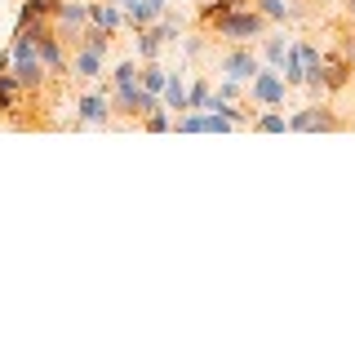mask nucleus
Instances as JSON below:
<instances>
[{"label":"nucleus","instance_id":"obj_1","mask_svg":"<svg viewBox=\"0 0 355 355\" xmlns=\"http://www.w3.org/2000/svg\"><path fill=\"white\" fill-rule=\"evenodd\" d=\"M209 27H214V36L227 40V44H258V40L266 36V27H271V22H266L258 9L244 5V9H227V14H218Z\"/></svg>","mask_w":355,"mask_h":355},{"label":"nucleus","instance_id":"obj_2","mask_svg":"<svg viewBox=\"0 0 355 355\" xmlns=\"http://www.w3.org/2000/svg\"><path fill=\"white\" fill-rule=\"evenodd\" d=\"M9 71H14V80L18 89H40L44 85V62L36 58V40H31V31L27 27H18V36H14V49H9Z\"/></svg>","mask_w":355,"mask_h":355},{"label":"nucleus","instance_id":"obj_3","mask_svg":"<svg viewBox=\"0 0 355 355\" xmlns=\"http://www.w3.org/2000/svg\"><path fill=\"white\" fill-rule=\"evenodd\" d=\"M284 94H288V85H284L280 67H258V71H253V80H249V107L253 111L284 107Z\"/></svg>","mask_w":355,"mask_h":355},{"label":"nucleus","instance_id":"obj_4","mask_svg":"<svg viewBox=\"0 0 355 355\" xmlns=\"http://www.w3.org/2000/svg\"><path fill=\"white\" fill-rule=\"evenodd\" d=\"M258 67L262 62H258V53H253V44H231V49L218 53V71L231 76V80H240V85H249Z\"/></svg>","mask_w":355,"mask_h":355},{"label":"nucleus","instance_id":"obj_5","mask_svg":"<svg viewBox=\"0 0 355 355\" xmlns=\"http://www.w3.org/2000/svg\"><path fill=\"white\" fill-rule=\"evenodd\" d=\"M89 27V0H58V9H53V31L76 44V36Z\"/></svg>","mask_w":355,"mask_h":355},{"label":"nucleus","instance_id":"obj_6","mask_svg":"<svg viewBox=\"0 0 355 355\" xmlns=\"http://www.w3.org/2000/svg\"><path fill=\"white\" fill-rule=\"evenodd\" d=\"M67 71H71V76H80V80H103V76H107V53L89 49V44H71Z\"/></svg>","mask_w":355,"mask_h":355},{"label":"nucleus","instance_id":"obj_7","mask_svg":"<svg viewBox=\"0 0 355 355\" xmlns=\"http://www.w3.org/2000/svg\"><path fill=\"white\" fill-rule=\"evenodd\" d=\"M288 129H324V133H333V129H347V120H338L324 103H306L302 111L288 116Z\"/></svg>","mask_w":355,"mask_h":355},{"label":"nucleus","instance_id":"obj_8","mask_svg":"<svg viewBox=\"0 0 355 355\" xmlns=\"http://www.w3.org/2000/svg\"><path fill=\"white\" fill-rule=\"evenodd\" d=\"M76 125H111V98L103 94H85L76 103Z\"/></svg>","mask_w":355,"mask_h":355},{"label":"nucleus","instance_id":"obj_9","mask_svg":"<svg viewBox=\"0 0 355 355\" xmlns=\"http://www.w3.org/2000/svg\"><path fill=\"white\" fill-rule=\"evenodd\" d=\"M89 22L116 36V31L125 27V9H120V5H111V0H107V5H103V0H89Z\"/></svg>","mask_w":355,"mask_h":355},{"label":"nucleus","instance_id":"obj_10","mask_svg":"<svg viewBox=\"0 0 355 355\" xmlns=\"http://www.w3.org/2000/svg\"><path fill=\"white\" fill-rule=\"evenodd\" d=\"M249 129H253V133H284V129H288V116H284L280 107H266V111H253Z\"/></svg>","mask_w":355,"mask_h":355},{"label":"nucleus","instance_id":"obj_11","mask_svg":"<svg viewBox=\"0 0 355 355\" xmlns=\"http://www.w3.org/2000/svg\"><path fill=\"white\" fill-rule=\"evenodd\" d=\"M160 103L169 107L173 116L191 111V107H187V80H182V76H173V71H169V80H164V94H160Z\"/></svg>","mask_w":355,"mask_h":355},{"label":"nucleus","instance_id":"obj_12","mask_svg":"<svg viewBox=\"0 0 355 355\" xmlns=\"http://www.w3.org/2000/svg\"><path fill=\"white\" fill-rule=\"evenodd\" d=\"M253 9L266 18V22H288V18H297V9L288 5V0H249Z\"/></svg>","mask_w":355,"mask_h":355},{"label":"nucleus","instance_id":"obj_13","mask_svg":"<svg viewBox=\"0 0 355 355\" xmlns=\"http://www.w3.org/2000/svg\"><path fill=\"white\" fill-rule=\"evenodd\" d=\"M133 49L142 53V58H160V49H164V40H160V31L155 27H138V36H133Z\"/></svg>","mask_w":355,"mask_h":355},{"label":"nucleus","instance_id":"obj_14","mask_svg":"<svg viewBox=\"0 0 355 355\" xmlns=\"http://www.w3.org/2000/svg\"><path fill=\"white\" fill-rule=\"evenodd\" d=\"M351 80V58H324V89H342Z\"/></svg>","mask_w":355,"mask_h":355},{"label":"nucleus","instance_id":"obj_15","mask_svg":"<svg viewBox=\"0 0 355 355\" xmlns=\"http://www.w3.org/2000/svg\"><path fill=\"white\" fill-rule=\"evenodd\" d=\"M164 80H169V71H164V67L155 62V58L138 71V85H142V89H151V94H164Z\"/></svg>","mask_w":355,"mask_h":355},{"label":"nucleus","instance_id":"obj_16","mask_svg":"<svg viewBox=\"0 0 355 355\" xmlns=\"http://www.w3.org/2000/svg\"><path fill=\"white\" fill-rule=\"evenodd\" d=\"M125 14H129V22H133V27H151V22L160 18V9H155L151 0H133V5L125 9Z\"/></svg>","mask_w":355,"mask_h":355},{"label":"nucleus","instance_id":"obj_17","mask_svg":"<svg viewBox=\"0 0 355 355\" xmlns=\"http://www.w3.org/2000/svg\"><path fill=\"white\" fill-rule=\"evenodd\" d=\"M284 53H288V40L284 36H262V58H266V67H280Z\"/></svg>","mask_w":355,"mask_h":355},{"label":"nucleus","instance_id":"obj_18","mask_svg":"<svg viewBox=\"0 0 355 355\" xmlns=\"http://www.w3.org/2000/svg\"><path fill=\"white\" fill-rule=\"evenodd\" d=\"M142 129H147V133H164V129H173V111L160 103V107L151 111V116H142Z\"/></svg>","mask_w":355,"mask_h":355},{"label":"nucleus","instance_id":"obj_19","mask_svg":"<svg viewBox=\"0 0 355 355\" xmlns=\"http://www.w3.org/2000/svg\"><path fill=\"white\" fill-rule=\"evenodd\" d=\"M244 5H249V0H209V5H200V22L209 27L218 14H227V9H244Z\"/></svg>","mask_w":355,"mask_h":355},{"label":"nucleus","instance_id":"obj_20","mask_svg":"<svg viewBox=\"0 0 355 355\" xmlns=\"http://www.w3.org/2000/svg\"><path fill=\"white\" fill-rule=\"evenodd\" d=\"M209 94H214V89H209L205 80H196L191 89H187V107H191V111H205L209 107Z\"/></svg>","mask_w":355,"mask_h":355},{"label":"nucleus","instance_id":"obj_21","mask_svg":"<svg viewBox=\"0 0 355 355\" xmlns=\"http://www.w3.org/2000/svg\"><path fill=\"white\" fill-rule=\"evenodd\" d=\"M129 80H138V62H116L111 67V85H129Z\"/></svg>","mask_w":355,"mask_h":355},{"label":"nucleus","instance_id":"obj_22","mask_svg":"<svg viewBox=\"0 0 355 355\" xmlns=\"http://www.w3.org/2000/svg\"><path fill=\"white\" fill-rule=\"evenodd\" d=\"M187 53H205V40H200V36H187Z\"/></svg>","mask_w":355,"mask_h":355},{"label":"nucleus","instance_id":"obj_23","mask_svg":"<svg viewBox=\"0 0 355 355\" xmlns=\"http://www.w3.org/2000/svg\"><path fill=\"white\" fill-rule=\"evenodd\" d=\"M151 5H155V9H160V14H164V9H169V5H173V0H151Z\"/></svg>","mask_w":355,"mask_h":355},{"label":"nucleus","instance_id":"obj_24","mask_svg":"<svg viewBox=\"0 0 355 355\" xmlns=\"http://www.w3.org/2000/svg\"><path fill=\"white\" fill-rule=\"evenodd\" d=\"M347 9H351V18H355V0H347Z\"/></svg>","mask_w":355,"mask_h":355}]
</instances>
